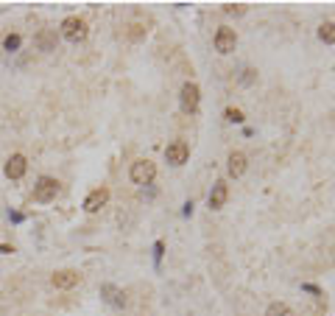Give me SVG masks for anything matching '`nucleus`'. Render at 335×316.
I'll list each match as a JSON object with an SVG mask.
<instances>
[{
    "mask_svg": "<svg viewBox=\"0 0 335 316\" xmlns=\"http://www.w3.org/2000/svg\"><path fill=\"white\" fill-rule=\"evenodd\" d=\"M234 45H237V34H234L232 28L223 25V28L215 31V51H218V53H232Z\"/></svg>",
    "mask_w": 335,
    "mask_h": 316,
    "instance_id": "423d86ee",
    "label": "nucleus"
},
{
    "mask_svg": "<svg viewBox=\"0 0 335 316\" xmlns=\"http://www.w3.org/2000/svg\"><path fill=\"white\" fill-rule=\"evenodd\" d=\"M187 157H190V146L184 143V140H173V143H168L165 159L170 162V165H184Z\"/></svg>",
    "mask_w": 335,
    "mask_h": 316,
    "instance_id": "39448f33",
    "label": "nucleus"
},
{
    "mask_svg": "<svg viewBox=\"0 0 335 316\" xmlns=\"http://www.w3.org/2000/svg\"><path fill=\"white\" fill-rule=\"evenodd\" d=\"M50 282H53L56 288H73V285L81 282V274L73 269H65V271H56L53 277H50Z\"/></svg>",
    "mask_w": 335,
    "mask_h": 316,
    "instance_id": "9d476101",
    "label": "nucleus"
},
{
    "mask_svg": "<svg viewBox=\"0 0 335 316\" xmlns=\"http://www.w3.org/2000/svg\"><path fill=\"white\" fill-rule=\"evenodd\" d=\"M9 218H11V221H14V224H20V221H25V215H22V213H11V210H9Z\"/></svg>",
    "mask_w": 335,
    "mask_h": 316,
    "instance_id": "4be33fe9",
    "label": "nucleus"
},
{
    "mask_svg": "<svg viewBox=\"0 0 335 316\" xmlns=\"http://www.w3.org/2000/svg\"><path fill=\"white\" fill-rule=\"evenodd\" d=\"M302 291H310V294H316V297H321V288H318V285H310V282H304Z\"/></svg>",
    "mask_w": 335,
    "mask_h": 316,
    "instance_id": "aec40b11",
    "label": "nucleus"
},
{
    "mask_svg": "<svg viewBox=\"0 0 335 316\" xmlns=\"http://www.w3.org/2000/svg\"><path fill=\"white\" fill-rule=\"evenodd\" d=\"M240 81H243V84H251V81H254V70H243Z\"/></svg>",
    "mask_w": 335,
    "mask_h": 316,
    "instance_id": "412c9836",
    "label": "nucleus"
},
{
    "mask_svg": "<svg viewBox=\"0 0 335 316\" xmlns=\"http://www.w3.org/2000/svg\"><path fill=\"white\" fill-rule=\"evenodd\" d=\"M226 162H229V165H226V168H229V176H234V179H237V176H243V174H246V165H249L243 151H232Z\"/></svg>",
    "mask_w": 335,
    "mask_h": 316,
    "instance_id": "f8f14e48",
    "label": "nucleus"
},
{
    "mask_svg": "<svg viewBox=\"0 0 335 316\" xmlns=\"http://www.w3.org/2000/svg\"><path fill=\"white\" fill-rule=\"evenodd\" d=\"M25 171H28V159L22 157V154H11V157L6 159V165H3V174H6L9 179H22Z\"/></svg>",
    "mask_w": 335,
    "mask_h": 316,
    "instance_id": "0eeeda50",
    "label": "nucleus"
},
{
    "mask_svg": "<svg viewBox=\"0 0 335 316\" xmlns=\"http://www.w3.org/2000/svg\"><path fill=\"white\" fill-rule=\"evenodd\" d=\"M266 316H293V311H290L285 302H271L268 305V311H266Z\"/></svg>",
    "mask_w": 335,
    "mask_h": 316,
    "instance_id": "2eb2a0df",
    "label": "nucleus"
},
{
    "mask_svg": "<svg viewBox=\"0 0 335 316\" xmlns=\"http://www.w3.org/2000/svg\"><path fill=\"white\" fill-rule=\"evenodd\" d=\"M162 252H165V244H162V241H156V244H154V263H156V266H159V260H162Z\"/></svg>",
    "mask_w": 335,
    "mask_h": 316,
    "instance_id": "a211bd4d",
    "label": "nucleus"
},
{
    "mask_svg": "<svg viewBox=\"0 0 335 316\" xmlns=\"http://www.w3.org/2000/svg\"><path fill=\"white\" fill-rule=\"evenodd\" d=\"M100 299L112 308H126V294L115 285V282H103L100 285Z\"/></svg>",
    "mask_w": 335,
    "mask_h": 316,
    "instance_id": "6e6552de",
    "label": "nucleus"
},
{
    "mask_svg": "<svg viewBox=\"0 0 335 316\" xmlns=\"http://www.w3.org/2000/svg\"><path fill=\"white\" fill-rule=\"evenodd\" d=\"M223 12H226V14H243V12H246V6H240V3H229Z\"/></svg>",
    "mask_w": 335,
    "mask_h": 316,
    "instance_id": "6ab92c4d",
    "label": "nucleus"
},
{
    "mask_svg": "<svg viewBox=\"0 0 335 316\" xmlns=\"http://www.w3.org/2000/svg\"><path fill=\"white\" fill-rule=\"evenodd\" d=\"M34 45H36V51H56V31H50V28H42L39 34H36V39H34Z\"/></svg>",
    "mask_w": 335,
    "mask_h": 316,
    "instance_id": "ddd939ff",
    "label": "nucleus"
},
{
    "mask_svg": "<svg viewBox=\"0 0 335 316\" xmlns=\"http://www.w3.org/2000/svg\"><path fill=\"white\" fill-rule=\"evenodd\" d=\"M106 202H109V191H106V188H95V191L84 199V210H87V213H98L100 207H106Z\"/></svg>",
    "mask_w": 335,
    "mask_h": 316,
    "instance_id": "1a4fd4ad",
    "label": "nucleus"
},
{
    "mask_svg": "<svg viewBox=\"0 0 335 316\" xmlns=\"http://www.w3.org/2000/svg\"><path fill=\"white\" fill-rule=\"evenodd\" d=\"M20 45H22L20 34H9V36H6V39H3V48H6L9 53H14V51H20Z\"/></svg>",
    "mask_w": 335,
    "mask_h": 316,
    "instance_id": "dca6fc26",
    "label": "nucleus"
},
{
    "mask_svg": "<svg viewBox=\"0 0 335 316\" xmlns=\"http://www.w3.org/2000/svg\"><path fill=\"white\" fill-rule=\"evenodd\" d=\"M229 199V188H226V182H215L210 191V207L212 210H221L223 204Z\"/></svg>",
    "mask_w": 335,
    "mask_h": 316,
    "instance_id": "9b49d317",
    "label": "nucleus"
},
{
    "mask_svg": "<svg viewBox=\"0 0 335 316\" xmlns=\"http://www.w3.org/2000/svg\"><path fill=\"white\" fill-rule=\"evenodd\" d=\"M223 115H226V121H229V123H243V112H240V109H234V106H229Z\"/></svg>",
    "mask_w": 335,
    "mask_h": 316,
    "instance_id": "f3484780",
    "label": "nucleus"
},
{
    "mask_svg": "<svg viewBox=\"0 0 335 316\" xmlns=\"http://www.w3.org/2000/svg\"><path fill=\"white\" fill-rule=\"evenodd\" d=\"M199 101H201V90L196 81H184L182 84V92H179V104H182V109L184 112H196L199 109Z\"/></svg>",
    "mask_w": 335,
    "mask_h": 316,
    "instance_id": "20e7f679",
    "label": "nucleus"
},
{
    "mask_svg": "<svg viewBox=\"0 0 335 316\" xmlns=\"http://www.w3.org/2000/svg\"><path fill=\"white\" fill-rule=\"evenodd\" d=\"M318 39L327 42V45H335V23H324L318 28Z\"/></svg>",
    "mask_w": 335,
    "mask_h": 316,
    "instance_id": "4468645a",
    "label": "nucleus"
},
{
    "mask_svg": "<svg viewBox=\"0 0 335 316\" xmlns=\"http://www.w3.org/2000/svg\"><path fill=\"white\" fill-rule=\"evenodd\" d=\"M56 193H59V182L53 176H39V182L34 185V202L48 204L56 199Z\"/></svg>",
    "mask_w": 335,
    "mask_h": 316,
    "instance_id": "7ed1b4c3",
    "label": "nucleus"
},
{
    "mask_svg": "<svg viewBox=\"0 0 335 316\" xmlns=\"http://www.w3.org/2000/svg\"><path fill=\"white\" fill-rule=\"evenodd\" d=\"M62 36H65L67 42H73V45L84 42L87 39V23L81 17H67L65 23H62Z\"/></svg>",
    "mask_w": 335,
    "mask_h": 316,
    "instance_id": "f03ea898",
    "label": "nucleus"
},
{
    "mask_svg": "<svg viewBox=\"0 0 335 316\" xmlns=\"http://www.w3.org/2000/svg\"><path fill=\"white\" fill-rule=\"evenodd\" d=\"M129 176H132L134 185H151L156 176V165L151 159H137V162H132V168H129Z\"/></svg>",
    "mask_w": 335,
    "mask_h": 316,
    "instance_id": "f257e3e1",
    "label": "nucleus"
}]
</instances>
